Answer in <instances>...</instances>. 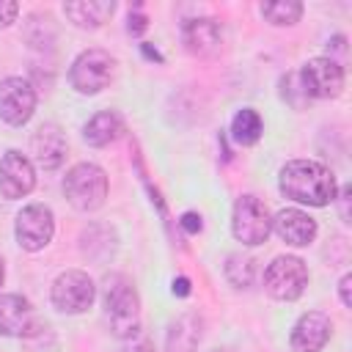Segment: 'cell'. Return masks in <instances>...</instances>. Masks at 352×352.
I'll list each match as a JSON object with an SVG mask.
<instances>
[{
	"mask_svg": "<svg viewBox=\"0 0 352 352\" xmlns=\"http://www.w3.org/2000/svg\"><path fill=\"white\" fill-rule=\"evenodd\" d=\"M116 11L113 0H74L63 6V14L77 25V28H102Z\"/></svg>",
	"mask_w": 352,
	"mask_h": 352,
	"instance_id": "17",
	"label": "cell"
},
{
	"mask_svg": "<svg viewBox=\"0 0 352 352\" xmlns=\"http://www.w3.org/2000/svg\"><path fill=\"white\" fill-rule=\"evenodd\" d=\"M253 275H256V261L250 256H242V253H231L226 258V278L236 286V289H248L253 283Z\"/></svg>",
	"mask_w": 352,
	"mask_h": 352,
	"instance_id": "22",
	"label": "cell"
},
{
	"mask_svg": "<svg viewBox=\"0 0 352 352\" xmlns=\"http://www.w3.org/2000/svg\"><path fill=\"white\" fill-rule=\"evenodd\" d=\"M96 286L82 270H66L52 283V305L60 314H82L94 305Z\"/></svg>",
	"mask_w": 352,
	"mask_h": 352,
	"instance_id": "7",
	"label": "cell"
},
{
	"mask_svg": "<svg viewBox=\"0 0 352 352\" xmlns=\"http://www.w3.org/2000/svg\"><path fill=\"white\" fill-rule=\"evenodd\" d=\"M19 14V6L14 0H0V28H8Z\"/></svg>",
	"mask_w": 352,
	"mask_h": 352,
	"instance_id": "23",
	"label": "cell"
},
{
	"mask_svg": "<svg viewBox=\"0 0 352 352\" xmlns=\"http://www.w3.org/2000/svg\"><path fill=\"white\" fill-rule=\"evenodd\" d=\"M173 294L187 297V294H190V280H187V278H176V280H173Z\"/></svg>",
	"mask_w": 352,
	"mask_h": 352,
	"instance_id": "28",
	"label": "cell"
},
{
	"mask_svg": "<svg viewBox=\"0 0 352 352\" xmlns=\"http://www.w3.org/2000/svg\"><path fill=\"white\" fill-rule=\"evenodd\" d=\"M261 116L253 110V107H242L234 121H231V138L239 143V146H253L258 138H261Z\"/></svg>",
	"mask_w": 352,
	"mask_h": 352,
	"instance_id": "20",
	"label": "cell"
},
{
	"mask_svg": "<svg viewBox=\"0 0 352 352\" xmlns=\"http://www.w3.org/2000/svg\"><path fill=\"white\" fill-rule=\"evenodd\" d=\"M30 148L44 170H55L66 160V138L58 124H41L30 138Z\"/></svg>",
	"mask_w": 352,
	"mask_h": 352,
	"instance_id": "14",
	"label": "cell"
},
{
	"mask_svg": "<svg viewBox=\"0 0 352 352\" xmlns=\"http://www.w3.org/2000/svg\"><path fill=\"white\" fill-rule=\"evenodd\" d=\"M300 88L314 99H336L344 88V69L333 58H311L300 72Z\"/></svg>",
	"mask_w": 352,
	"mask_h": 352,
	"instance_id": "9",
	"label": "cell"
},
{
	"mask_svg": "<svg viewBox=\"0 0 352 352\" xmlns=\"http://www.w3.org/2000/svg\"><path fill=\"white\" fill-rule=\"evenodd\" d=\"M308 286V267L297 256H278L264 270V289L275 300H297Z\"/></svg>",
	"mask_w": 352,
	"mask_h": 352,
	"instance_id": "4",
	"label": "cell"
},
{
	"mask_svg": "<svg viewBox=\"0 0 352 352\" xmlns=\"http://www.w3.org/2000/svg\"><path fill=\"white\" fill-rule=\"evenodd\" d=\"M349 289H352V275L346 272L341 280H338V294H341V302L349 308L352 305V294H349Z\"/></svg>",
	"mask_w": 352,
	"mask_h": 352,
	"instance_id": "26",
	"label": "cell"
},
{
	"mask_svg": "<svg viewBox=\"0 0 352 352\" xmlns=\"http://www.w3.org/2000/svg\"><path fill=\"white\" fill-rule=\"evenodd\" d=\"M146 28H148V19H146L143 14H129V25H126V30H129L132 36H140Z\"/></svg>",
	"mask_w": 352,
	"mask_h": 352,
	"instance_id": "25",
	"label": "cell"
},
{
	"mask_svg": "<svg viewBox=\"0 0 352 352\" xmlns=\"http://www.w3.org/2000/svg\"><path fill=\"white\" fill-rule=\"evenodd\" d=\"M113 66L116 60L104 50H85L74 58L69 69V82L80 94H99L113 80Z\"/></svg>",
	"mask_w": 352,
	"mask_h": 352,
	"instance_id": "6",
	"label": "cell"
},
{
	"mask_svg": "<svg viewBox=\"0 0 352 352\" xmlns=\"http://www.w3.org/2000/svg\"><path fill=\"white\" fill-rule=\"evenodd\" d=\"M104 319H107L110 330L118 338H129L140 327V297H138V289L121 272H113V275L104 278Z\"/></svg>",
	"mask_w": 352,
	"mask_h": 352,
	"instance_id": "2",
	"label": "cell"
},
{
	"mask_svg": "<svg viewBox=\"0 0 352 352\" xmlns=\"http://www.w3.org/2000/svg\"><path fill=\"white\" fill-rule=\"evenodd\" d=\"M349 198H352V187H341V195H338V212H341V220L349 223Z\"/></svg>",
	"mask_w": 352,
	"mask_h": 352,
	"instance_id": "24",
	"label": "cell"
},
{
	"mask_svg": "<svg viewBox=\"0 0 352 352\" xmlns=\"http://www.w3.org/2000/svg\"><path fill=\"white\" fill-rule=\"evenodd\" d=\"M198 341H201V319H198V314H182L168 327L165 352H198Z\"/></svg>",
	"mask_w": 352,
	"mask_h": 352,
	"instance_id": "18",
	"label": "cell"
},
{
	"mask_svg": "<svg viewBox=\"0 0 352 352\" xmlns=\"http://www.w3.org/2000/svg\"><path fill=\"white\" fill-rule=\"evenodd\" d=\"M36 187V168L22 151H6L0 160V195L8 201L25 198Z\"/></svg>",
	"mask_w": 352,
	"mask_h": 352,
	"instance_id": "11",
	"label": "cell"
},
{
	"mask_svg": "<svg viewBox=\"0 0 352 352\" xmlns=\"http://www.w3.org/2000/svg\"><path fill=\"white\" fill-rule=\"evenodd\" d=\"M212 352H231V349H212Z\"/></svg>",
	"mask_w": 352,
	"mask_h": 352,
	"instance_id": "30",
	"label": "cell"
},
{
	"mask_svg": "<svg viewBox=\"0 0 352 352\" xmlns=\"http://www.w3.org/2000/svg\"><path fill=\"white\" fill-rule=\"evenodd\" d=\"M231 231L242 245H261L272 231V217L256 195H239L234 204Z\"/></svg>",
	"mask_w": 352,
	"mask_h": 352,
	"instance_id": "5",
	"label": "cell"
},
{
	"mask_svg": "<svg viewBox=\"0 0 352 352\" xmlns=\"http://www.w3.org/2000/svg\"><path fill=\"white\" fill-rule=\"evenodd\" d=\"M121 132H124V121H121L118 113H113V110H102V113H96V116L82 126V138H85V143H91V146H96V148L113 143Z\"/></svg>",
	"mask_w": 352,
	"mask_h": 352,
	"instance_id": "19",
	"label": "cell"
},
{
	"mask_svg": "<svg viewBox=\"0 0 352 352\" xmlns=\"http://www.w3.org/2000/svg\"><path fill=\"white\" fill-rule=\"evenodd\" d=\"M36 110V91L22 77H6L0 82V118L11 126H22L30 121Z\"/></svg>",
	"mask_w": 352,
	"mask_h": 352,
	"instance_id": "10",
	"label": "cell"
},
{
	"mask_svg": "<svg viewBox=\"0 0 352 352\" xmlns=\"http://www.w3.org/2000/svg\"><path fill=\"white\" fill-rule=\"evenodd\" d=\"M182 228L190 231V234L201 231V217H198L195 212H184V214H182Z\"/></svg>",
	"mask_w": 352,
	"mask_h": 352,
	"instance_id": "27",
	"label": "cell"
},
{
	"mask_svg": "<svg viewBox=\"0 0 352 352\" xmlns=\"http://www.w3.org/2000/svg\"><path fill=\"white\" fill-rule=\"evenodd\" d=\"M278 187L286 198L308 206H327L336 201V176L316 160H292L280 168Z\"/></svg>",
	"mask_w": 352,
	"mask_h": 352,
	"instance_id": "1",
	"label": "cell"
},
{
	"mask_svg": "<svg viewBox=\"0 0 352 352\" xmlns=\"http://www.w3.org/2000/svg\"><path fill=\"white\" fill-rule=\"evenodd\" d=\"M16 242L22 250H44L52 242L55 234V217L50 212V206L44 204H30L16 214V226H14Z\"/></svg>",
	"mask_w": 352,
	"mask_h": 352,
	"instance_id": "8",
	"label": "cell"
},
{
	"mask_svg": "<svg viewBox=\"0 0 352 352\" xmlns=\"http://www.w3.org/2000/svg\"><path fill=\"white\" fill-rule=\"evenodd\" d=\"M272 228L278 231V236L294 248H305L314 242L316 236V220L300 209H283L275 214Z\"/></svg>",
	"mask_w": 352,
	"mask_h": 352,
	"instance_id": "15",
	"label": "cell"
},
{
	"mask_svg": "<svg viewBox=\"0 0 352 352\" xmlns=\"http://www.w3.org/2000/svg\"><path fill=\"white\" fill-rule=\"evenodd\" d=\"M33 305L22 294H0V336L22 338L36 333Z\"/></svg>",
	"mask_w": 352,
	"mask_h": 352,
	"instance_id": "12",
	"label": "cell"
},
{
	"mask_svg": "<svg viewBox=\"0 0 352 352\" xmlns=\"http://www.w3.org/2000/svg\"><path fill=\"white\" fill-rule=\"evenodd\" d=\"M220 38H223V30L209 16L190 19L182 28V41H184L187 52H192V55H212L220 47Z\"/></svg>",
	"mask_w": 352,
	"mask_h": 352,
	"instance_id": "16",
	"label": "cell"
},
{
	"mask_svg": "<svg viewBox=\"0 0 352 352\" xmlns=\"http://www.w3.org/2000/svg\"><path fill=\"white\" fill-rule=\"evenodd\" d=\"M330 319L322 311H308L292 327V349L294 352H319L330 341Z\"/></svg>",
	"mask_w": 352,
	"mask_h": 352,
	"instance_id": "13",
	"label": "cell"
},
{
	"mask_svg": "<svg viewBox=\"0 0 352 352\" xmlns=\"http://www.w3.org/2000/svg\"><path fill=\"white\" fill-rule=\"evenodd\" d=\"M3 278H6V267H3V258H0V286H3Z\"/></svg>",
	"mask_w": 352,
	"mask_h": 352,
	"instance_id": "29",
	"label": "cell"
},
{
	"mask_svg": "<svg viewBox=\"0 0 352 352\" xmlns=\"http://www.w3.org/2000/svg\"><path fill=\"white\" fill-rule=\"evenodd\" d=\"M261 16L272 25H294L302 16V3L297 0H272L261 3Z\"/></svg>",
	"mask_w": 352,
	"mask_h": 352,
	"instance_id": "21",
	"label": "cell"
},
{
	"mask_svg": "<svg viewBox=\"0 0 352 352\" xmlns=\"http://www.w3.org/2000/svg\"><path fill=\"white\" fill-rule=\"evenodd\" d=\"M63 195L80 212H94L107 198V173L94 162L74 165L63 179Z\"/></svg>",
	"mask_w": 352,
	"mask_h": 352,
	"instance_id": "3",
	"label": "cell"
}]
</instances>
